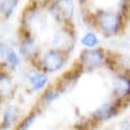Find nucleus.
<instances>
[{"label":"nucleus","instance_id":"nucleus-15","mask_svg":"<svg viewBox=\"0 0 130 130\" xmlns=\"http://www.w3.org/2000/svg\"><path fill=\"white\" fill-rule=\"evenodd\" d=\"M10 86V79L8 75L5 74H0V94H4L8 91Z\"/></svg>","mask_w":130,"mask_h":130},{"label":"nucleus","instance_id":"nucleus-16","mask_svg":"<svg viewBox=\"0 0 130 130\" xmlns=\"http://www.w3.org/2000/svg\"><path fill=\"white\" fill-rule=\"evenodd\" d=\"M35 118H37V115L35 113H31L30 116H27L25 120L21 122V126H20V130H27L32 124H34V121H35Z\"/></svg>","mask_w":130,"mask_h":130},{"label":"nucleus","instance_id":"nucleus-14","mask_svg":"<svg viewBox=\"0 0 130 130\" xmlns=\"http://www.w3.org/2000/svg\"><path fill=\"white\" fill-rule=\"evenodd\" d=\"M98 43H99V40H98V37L94 34V32H87V34H85V37L82 38V44L89 47V48H92L95 47Z\"/></svg>","mask_w":130,"mask_h":130},{"label":"nucleus","instance_id":"nucleus-12","mask_svg":"<svg viewBox=\"0 0 130 130\" xmlns=\"http://www.w3.org/2000/svg\"><path fill=\"white\" fill-rule=\"evenodd\" d=\"M115 90L120 92L118 95H127L129 94V81L125 78H118L115 83Z\"/></svg>","mask_w":130,"mask_h":130},{"label":"nucleus","instance_id":"nucleus-9","mask_svg":"<svg viewBox=\"0 0 130 130\" xmlns=\"http://www.w3.org/2000/svg\"><path fill=\"white\" fill-rule=\"evenodd\" d=\"M30 83L32 86V90L38 91L42 87H44L46 83H47V75L43 74V73H35L30 75Z\"/></svg>","mask_w":130,"mask_h":130},{"label":"nucleus","instance_id":"nucleus-5","mask_svg":"<svg viewBox=\"0 0 130 130\" xmlns=\"http://www.w3.org/2000/svg\"><path fill=\"white\" fill-rule=\"evenodd\" d=\"M81 62L85 68L87 69H95L99 68L104 64V56L102 51L99 50H85L81 53Z\"/></svg>","mask_w":130,"mask_h":130},{"label":"nucleus","instance_id":"nucleus-8","mask_svg":"<svg viewBox=\"0 0 130 130\" xmlns=\"http://www.w3.org/2000/svg\"><path fill=\"white\" fill-rule=\"evenodd\" d=\"M20 52L21 55L25 56V57H30L34 55L35 52V43L31 38H26L24 39V42H21L20 44Z\"/></svg>","mask_w":130,"mask_h":130},{"label":"nucleus","instance_id":"nucleus-6","mask_svg":"<svg viewBox=\"0 0 130 130\" xmlns=\"http://www.w3.org/2000/svg\"><path fill=\"white\" fill-rule=\"evenodd\" d=\"M18 115H20L18 108L14 107V105H9L4 111L3 121H2V125H0V130H8L9 127H12L14 125V122L17 121Z\"/></svg>","mask_w":130,"mask_h":130},{"label":"nucleus","instance_id":"nucleus-10","mask_svg":"<svg viewBox=\"0 0 130 130\" xmlns=\"http://www.w3.org/2000/svg\"><path fill=\"white\" fill-rule=\"evenodd\" d=\"M18 4V0H0V13L9 17Z\"/></svg>","mask_w":130,"mask_h":130},{"label":"nucleus","instance_id":"nucleus-18","mask_svg":"<svg viewBox=\"0 0 130 130\" xmlns=\"http://www.w3.org/2000/svg\"><path fill=\"white\" fill-rule=\"evenodd\" d=\"M8 50H9L8 46H5V44H0V60H4V59H5V55H7Z\"/></svg>","mask_w":130,"mask_h":130},{"label":"nucleus","instance_id":"nucleus-1","mask_svg":"<svg viewBox=\"0 0 130 130\" xmlns=\"http://www.w3.org/2000/svg\"><path fill=\"white\" fill-rule=\"evenodd\" d=\"M50 12L59 22H69L74 13L73 2L72 0H55L50 8Z\"/></svg>","mask_w":130,"mask_h":130},{"label":"nucleus","instance_id":"nucleus-17","mask_svg":"<svg viewBox=\"0 0 130 130\" xmlns=\"http://www.w3.org/2000/svg\"><path fill=\"white\" fill-rule=\"evenodd\" d=\"M60 96V92L59 91H55V90H51V91H48L47 94H44V103L46 104H51L53 100H56L57 98Z\"/></svg>","mask_w":130,"mask_h":130},{"label":"nucleus","instance_id":"nucleus-11","mask_svg":"<svg viewBox=\"0 0 130 130\" xmlns=\"http://www.w3.org/2000/svg\"><path fill=\"white\" fill-rule=\"evenodd\" d=\"M78 77H79L78 74H75L74 77H73V75H68V77H65V78L61 81V86H60L59 92H67V91H69L70 89H73L74 85H75V82L78 81Z\"/></svg>","mask_w":130,"mask_h":130},{"label":"nucleus","instance_id":"nucleus-4","mask_svg":"<svg viewBox=\"0 0 130 130\" xmlns=\"http://www.w3.org/2000/svg\"><path fill=\"white\" fill-rule=\"evenodd\" d=\"M52 43L55 44L57 51L68 53L74 47V37L68 30H57L52 38Z\"/></svg>","mask_w":130,"mask_h":130},{"label":"nucleus","instance_id":"nucleus-2","mask_svg":"<svg viewBox=\"0 0 130 130\" xmlns=\"http://www.w3.org/2000/svg\"><path fill=\"white\" fill-rule=\"evenodd\" d=\"M98 22H99L100 27L103 31H105L107 34H115L118 31L121 26V18L118 17V14L113 12H104L100 10L98 13Z\"/></svg>","mask_w":130,"mask_h":130},{"label":"nucleus","instance_id":"nucleus-13","mask_svg":"<svg viewBox=\"0 0 130 130\" xmlns=\"http://www.w3.org/2000/svg\"><path fill=\"white\" fill-rule=\"evenodd\" d=\"M4 61L9 65L10 68H16L17 65L20 64V60H18V56H17V53L12 50V48H9L8 52H7V55H5V59Z\"/></svg>","mask_w":130,"mask_h":130},{"label":"nucleus","instance_id":"nucleus-7","mask_svg":"<svg viewBox=\"0 0 130 130\" xmlns=\"http://www.w3.org/2000/svg\"><path fill=\"white\" fill-rule=\"evenodd\" d=\"M117 112V108L115 104L111 103H104L102 104L98 109L94 112V117L96 120H100V121H105V120H109L111 117H113Z\"/></svg>","mask_w":130,"mask_h":130},{"label":"nucleus","instance_id":"nucleus-3","mask_svg":"<svg viewBox=\"0 0 130 130\" xmlns=\"http://www.w3.org/2000/svg\"><path fill=\"white\" fill-rule=\"evenodd\" d=\"M42 64H43V68H44L47 72L53 73V72L60 70L64 67L65 57L62 55V52H60L57 50H51L43 56Z\"/></svg>","mask_w":130,"mask_h":130}]
</instances>
